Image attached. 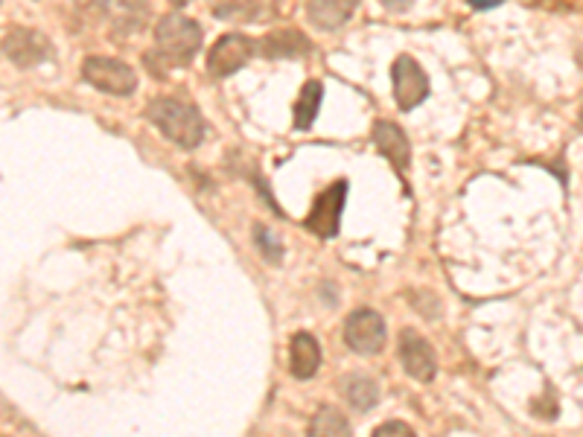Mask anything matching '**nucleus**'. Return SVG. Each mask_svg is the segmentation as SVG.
I'll return each instance as SVG.
<instances>
[{
  "mask_svg": "<svg viewBox=\"0 0 583 437\" xmlns=\"http://www.w3.org/2000/svg\"><path fill=\"white\" fill-rule=\"evenodd\" d=\"M254 53H257V41H254V38H248V35L240 33L222 35V38L210 47V53H207V70H210V76H216V79L234 76L237 70H242L251 59H254Z\"/></svg>",
  "mask_w": 583,
  "mask_h": 437,
  "instance_id": "39448f33",
  "label": "nucleus"
},
{
  "mask_svg": "<svg viewBox=\"0 0 583 437\" xmlns=\"http://www.w3.org/2000/svg\"><path fill=\"white\" fill-rule=\"evenodd\" d=\"M388 12H406V9H412L414 0H379Z\"/></svg>",
  "mask_w": 583,
  "mask_h": 437,
  "instance_id": "412c9836",
  "label": "nucleus"
},
{
  "mask_svg": "<svg viewBox=\"0 0 583 437\" xmlns=\"http://www.w3.org/2000/svg\"><path fill=\"white\" fill-rule=\"evenodd\" d=\"M321 368V344L309 333H295L289 338V373L295 379H312Z\"/></svg>",
  "mask_w": 583,
  "mask_h": 437,
  "instance_id": "f8f14e48",
  "label": "nucleus"
},
{
  "mask_svg": "<svg viewBox=\"0 0 583 437\" xmlns=\"http://www.w3.org/2000/svg\"><path fill=\"white\" fill-rule=\"evenodd\" d=\"M473 9H479V12H487V9H496L499 3H505V0H467Z\"/></svg>",
  "mask_w": 583,
  "mask_h": 437,
  "instance_id": "4be33fe9",
  "label": "nucleus"
},
{
  "mask_svg": "<svg viewBox=\"0 0 583 437\" xmlns=\"http://www.w3.org/2000/svg\"><path fill=\"white\" fill-rule=\"evenodd\" d=\"M309 435H350V423H347V417L339 414L336 408L324 405L315 414V420L309 426Z\"/></svg>",
  "mask_w": 583,
  "mask_h": 437,
  "instance_id": "a211bd4d",
  "label": "nucleus"
},
{
  "mask_svg": "<svg viewBox=\"0 0 583 437\" xmlns=\"http://www.w3.org/2000/svg\"><path fill=\"white\" fill-rule=\"evenodd\" d=\"M269 59H289V56H304L309 53L307 35L298 30H280V33L266 35L263 47H257Z\"/></svg>",
  "mask_w": 583,
  "mask_h": 437,
  "instance_id": "2eb2a0df",
  "label": "nucleus"
},
{
  "mask_svg": "<svg viewBox=\"0 0 583 437\" xmlns=\"http://www.w3.org/2000/svg\"><path fill=\"white\" fill-rule=\"evenodd\" d=\"M254 239H257L260 254H263L266 260H272V263H280V260H283V248H280L277 236L272 234L266 225H257V228H254Z\"/></svg>",
  "mask_w": 583,
  "mask_h": 437,
  "instance_id": "6ab92c4d",
  "label": "nucleus"
},
{
  "mask_svg": "<svg viewBox=\"0 0 583 437\" xmlns=\"http://www.w3.org/2000/svg\"><path fill=\"white\" fill-rule=\"evenodd\" d=\"M172 6H187V3H190V0H170Z\"/></svg>",
  "mask_w": 583,
  "mask_h": 437,
  "instance_id": "5701e85b",
  "label": "nucleus"
},
{
  "mask_svg": "<svg viewBox=\"0 0 583 437\" xmlns=\"http://www.w3.org/2000/svg\"><path fill=\"white\" fill-rule=\"evenodd\" d=\"M374 435L385 437V435H414V429L409 423H400V420H388V423H379L374 429Z\"/></svg>",
  "mask_w": 583,
  "mask_h": 437,
  "instance_id": "aec40b11",
  "label": "nucleus"
},
{
  "mask_svg": "<svg viewBox=\"0 0 583 437\" xmlns=\"http://www.w3.org/2000/svg\"><path fill=\"white\" fill-rule=\"evenodd\" d=\"M347 190L350 184L347 181H336L330 184L315 204L309 210V216L304 219L307 231H312L315 236L321 239H333V236L342 231V213H344V202H347Z\"/></svg>",
  "mask_w": 583,
  "mask_h": 437,
  "instance_id": "20e7f679",
  "label": "nucleus"
},
{
  "mask_svg": "<svg viewBox=\"0 0 583 437\" xmlns=\"http://www.w3.org/2000/svg\"><path fill=\"white\" fill-rule=\"evenodd\" d=\"M202 47V27L184 15H164L155 27V53L146 56V65L164 62L167 68H187Z\"/></svg>",
  "mask_w": 583,
  "mask_h": 437,
  "instance_id": "f257e3e1",
  "label": "nucleus"
},
{
  "mask_svg": "<svg viewBox=\"0 0 583 437\" xmlns=\"http://www.w3.org/2000/svg\"><path fill=\"white\" fill-rule=\"evenodd\" d=\"M400 362L403 370L417 382H432L438 376V353L417 330L400 333Z\"/></svg>",
  "mask_w": 583,
  "mask_h": 437,
  "instance_id": "9d476101",
  "label": "nucleus"
},
{
  "mask_svg": "<svg viewBox=\"0 0 583 437\" xmlns=\"http://www.w3.org/2000/svg\"><path fill=\"white\" fill-rule=\"evenodd\" d=\"M146 120L181 149H196L205 140V117L190 102H181L175 97H158V100L149 102Z\"/></svg>",
  "mask_w": 583,
  "mask_h": 437,
  "instance_id": "f03ea898",
  "label": "nucleus"
},
{
  "mask_svg": "<svg viewBox=\"0 0 583 437\" xmlns=\"http://www.w3.org/2000/svg\"><path fill=\"white\" fill-rule=\"evenodd\" d=\"M321 100H324V85L318 79H309L307 85L301 88L298 102H295V129L298 132H307L309 126L315 123L318 111H321Z\"/></svg>",
  "mask_w": 583,
  "mask_h": 437,
  "instance_id": "dca6fc26",
  "label": "nucleus"
},
{
  "mask_svg": "<svg viewBox=\"0 0 583 437\" xmlns=\"http://www.w3.org/2000/svg\"><path fill=\"white\" fill-rule=\"evenodd\" d=\"M3 53L15 68H35L53 56V44L47 35L27 30V27H15L3 38Z\"/></svg>",
  "mask_w": 583,
  "mask_h": 437,
  "instance_id": "0eeeda50",
  "label": "nucleus"
},
{
  "mask_svg": "<svg viewBox=\"0 0 583 437\" xmlns=\"http://www.w3.org/2000/svg\"><path fill=\"white\" fill-rule=\"evenodd\" d=\"M344 341L359 356H377L385 347V321L374 309H356L344 321Z\"/></svg>",
  "mask_w": 583,
  "mask_h": 437,
  "instance_id": "423d86ee",
  "label": "nucleus"
},
{
  "mask_svg": "<svg viewBox=\"0 0 583 437\" xmlns=\"http://www.w3.org/2000/svg\"><path fill=\"white\" fill-rule=\"evenodd\" d=\"M374 143H377L379 152L391 161L394 172L403 178L412 167V143H409L406 132L391 120H377L374 123Z\"/></svg>",
  "mask_w": 583,
  "mask_h": 437,
  "instance_id": "9b49d317",
  "label": "nucleus"
},
{
  "mask_svg": "<svg viewBox=\"0 0 583 437\" xmlns=\"http://www.w3.org/2000/svg\"><path fill=\"white\" fill-rule=\"evenodd\" d=\"M391 82H394V100L403 111H412L429 97V79L412 56H400L391 65Z\"/></svg>",
  "mask_w": 583,
  "mask_h": 437,
  "instance_id": "1a4fd4ad",
  "label": "nucleus"
},
{
  "mask_svg": "<svg viewBox=\"0 0 583 437\" xmlns=\"http://www.w3.org/2000/svg\"><path fill=\"white\" fill-rule=\"evenodd\" d=\"M105 27L114 41L138 35L149 21V0H103Z\"/></svg>",
  "mask_w": 583,
  "mask_h": 437,
  "instance_id": "6e6552de",
  "label": "nucleus"
},
{
  "mask_svg": "<svg viewBox=\"0 0 583 437\" xmlns=\"http://www.w3.org/2000/svg\"><path fill=\"white\" fill-rule=\"evenodd\" d=\"M339 388H342L344 400L356 411H371L379 403V385L365 373H347L342 376Z\"/></svg>",
  "mask_w": 583,
  "mask_h": 437,
  "instance_id": "4468645a",
  "label": "nucleus"
},
{
  "mask_svg": "<svg viewBox=\"0 0 583 437\" xmlns=\"http://www.w3.org/2000/svg\"><path fill=\"white\" fill-rule=\"evenodd\" d=\"M359 0H307L309 21L318 30H339L350 21Z\"/></svg>",
  "mask_w": 583,
  "mask_h": 437,
  "instance_id": "ddd939ff",
  "label": "nucleus"
},
{
  "mask_svg": "<svg viewBox=\"0 0 583 437\" xmlns=\"http://www.w3.org/2000/svg\"><path fill=\"white\" fill-rule=\"evenodd\" d=\"M210 12L219 21H257L260 0H210Z\"/></svg>",
  "mask_w": 583,
  "mask_h": 437,
  "instance_id": "f3484780",
  "label": "nucleus"
},
{
  "mask_svg": "<svg viewBox=\"0 0 583 437\" xmlns=\"http://www.w3.org/2000/svg\"><path fill=\"white\" fill-rule=\"evenodd\" d=\"M82 79L111 97H132L138 91V73L117 62V59H103V56H91L82 62Z\"/></svg>",
  "mask_w": 583,
  "mask_h": 437,
  "instance_id": "7ed1b4c3",
  "label": "nucleus"
}]
</instances>
